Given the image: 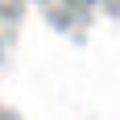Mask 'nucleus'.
Wrapping results in <instances>:
<instances>
[]
</instances>
